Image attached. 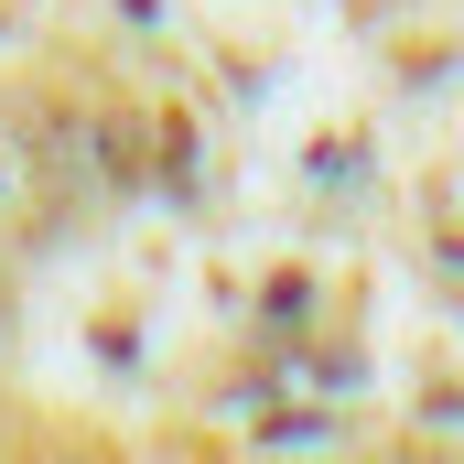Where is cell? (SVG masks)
Segmentation results:
<instances>
[{
  "label": "cell",
  "instance_id": "1",
  "mask_svg": "<svg viewBox=\"0 0 464 464\" xmlns=\"http://www.w3.org/2000/svg\"><path fill=\"white\" fill-rule=\"evenodd\" d=\"M44 464H87V454H44Z\"/></svg>",
  "mask_w": 464,
  "mask_h": 464
}]
</instances>
